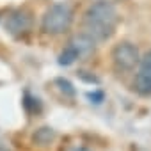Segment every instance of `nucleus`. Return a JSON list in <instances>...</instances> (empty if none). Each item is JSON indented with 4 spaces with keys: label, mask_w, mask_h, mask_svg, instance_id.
<instances>
[{
    "label": "nucleus",
    "mask_w": 151,
    "mask_h": 151,
    "mask_svg": "<svg viewBox=\"0 0 151 151\" xmlns=\"http://www.w3.org/2000/svg\"><path fill=\"white\" fill-rule=\"evenodd\" d=\"M32 27V16L29 11L25 9H16L11 11L6 18V30L11 36H23L25 32H29Z\"/></svg>",
    "instance_id": "nucleus-5"
},
{
    "label": "nucleus",
    "mask_w": 151,
    "mask_h": 151,
    "mask_svg": "<svg viewBox=\"0 0 151 151\" xmlns=\"http://www.w3.org/2000/svg\"><path fill=\"white\" fill-rule=\"evenodd\" d=\"M0 151H11V149L7 147V144L2 140V137H0Z\"/></svg>",
    "instance_id": "nucleus-10"
},
{
    "label": "nucleus",
    "mask_w": 151,
    "mask_h": 151,
    "mask_svg": "<svg viewBox=\"0 0 151 151\" xmlns=\"http://www.w3.org/2000/svg\"><path fill=\"white\" fill-rule=\"evenodd\" d=\"M119 11L110 0H96L82 16V34L91 37L96 45L110 39L119 25Z\"/></svg>",
    "instance_id": "nucleus-1"
},
{
    "label": "nucleus",
    "mask_w": 151,
    "mask_h": 151,
    "mask_svg": "<svg viewBox=\"0 0 151 151\" xmlns=\"http://www.w3.org/2000/svg\"><path fill=\"white\" fill-rule=\"evenodd\" d=\"M87 98L91 100V103H101L103 101V98H105V94H103V91H93V93H87Z\"/></svg>",
    "instance_id": "nucleus-8"
},
{
    "label": "nucleus",
    "mask_w": 151,
    "mask_h": 151,
    "mask_svg": "<svg viewBox=\"0 0 151 151\" xmlns=\"http://www.w3.org/2000/svg\"><path fill=\"white\" fill-rule=\"evenodd\" d=\"M64 151H91V149H87L86 146H78V144H73V146H68Z\"/></svg>",
    "instance_id": "nucleus-9"
},
{
    "label": "nucleus",
    "mask_w": 151,
    "mask_h": 151,
    "mask_svg": "<svg viewBox=\"0 0 151 151\" xmlns=\"http://www.w3.org/2000/svg\"><path fill=\"white\" fill-rule=\"evenodd\" d=\"M53 137H55V132H53L50 126H43V128H39V130L34 133V140H36L37 144H41V146L48 144Z\"/></svg>",
    "instance_id": "nucleus-6"
},
{
    "label": "nucleus",
    "mask_w": 151,
    "mask_h": 151,
    "mask_svg": "<svg viewBox=\"0 0 151 151\" xmlns=\"http://www.w3.org/2000/svg\"><path fill=\"white\" fill-rule=\"evenodd\" d=\"M73 18L75 13L68 2H55L45 11L41 18V30L50 36H60L71 29Z\"/></svg>",
    "instance_id": "nucleus-2"
},
{
    "label": "nucleus",
    "mask_w": 151,
    "mask_h": 151,
    "mask_svg": "<svg viewBox=\"0 0 151 151\" xmlns=\"http://www.w3.org/2000/svg\"><path fill=\"white\" fill-rule=\"evenodd\" d=\"M55 84H57V86H60V91H62V93H68L69 96H73V94H75V89H73V86H71L68 80H64V78H57V80H55Z\"/></svg>",
    "instance_id": "nucleus-7"
},
{
    "label": "nucleus",
    "mask_w": 151,
    "mask_h": 151,
    "mask_svg": "<svg viewBox=\"0 0 151 151\" xmlns=\"http://www.w3.org/2000/svg\"><path fill=\"white\" fill-rule=\"evenodd\" d=\"M139 48L130 43V41H121L117 43L114 48H112V62H114V68L121 73H126V71H132L135 69V66L139 64Z\"/></svg>",
    "instance_id": "nucleus-3"
},
{
    "label": "nucleus",
    "mask_w": 151,
    "mask_h": 151,
    "mask_svg": "<svg viewBox=\"0 0 151 151\" xmlns=\"http://www.w3.org/2000/svg\"><path fill=\"white\" fill-rule=\"evenodd\" d=\"M139 69L135 73V89L139 94H151V50L139 59Z\"/></svg>",
    "instance_id": "nucleus-4"
}]
</instances>
